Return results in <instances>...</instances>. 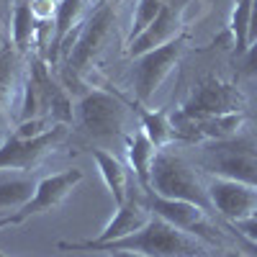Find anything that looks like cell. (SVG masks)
Wrapping results in <instances>:
<instances>
[{
    "mask_svg": "<svg viewBox=\"0 0 257 257\" xmlns=\"http://www.w3.org/2000/svg\"><path fill=\"white\" fill-rule=\"evenodd\" d=\"M82 6H85V0H59L57 16H54V44H52L54 49H52V57L59 52V44L67 39V34L80 24Z\"/></svg>",
    "mask_w": 257,
    "mask_h": 257,
    "instance_id": "obj_21",
    "label": "cell"
},
{
    "mask_svg": "<svg viewBox=\"0 0 257 257\" xmlns=\"http://www.w3.org/2000/svg\"><path fill=\"white\" fill-rule=\"evenodd\" d=\"M234 237H237V242H239V249H242V252H247L249 257H257V242H252V239L242 237V234H237V231H234Z\"/></svg>",
    "mask_w": 257,
    "mask_h": 257,
    "instance_id": "obj_28",
    "label": "cell"
},
{
    "mask_svg": "<svg viewBox=\"0 0 257 257\" xmlns=\"http://www.w3.org/2000/svg\"><path fill=\"white\" fill-rule=\"evenodd\" d=\"M26 219L21 216V213H6V216H0V231L3 229H11V226H18V224H24Z\"/></svg>",
    "mask_w": 257,
    "mask_h": 257,
    "instance_id": "obj_29",
    "label": "cell"
},
{
    "mask_svg": "<svg viewBox=\"0 0 257 257\" xmlns=\"http://www.w3.org/2000/svg\"><path fill=\"white\" fill-rule=\"evenodd\" d=\"M82 180V173L80 170H62V173H54V175H47L36 183V193L34 198L21 208L18 213L24 219H31L36 213H47L57 206L64 203V198L70 196V193L77 188V183Z\"/></svg>",
    "mask_w": 257,
    "mask_h": 257,
    "instance_id": "obj_13",
    "label": "cell"
},
{
    "mask_svg": "<svg viewBox=\"0 0 257 257\" xmlns=\"http://www.w3.org/2000/svg\"><path fill=\"white\" fill-rule=\"evenodd\" d=\"M142 132L152 139L157 149H165L175 139V126L165 111H142Z\"/></svg>",
    "mask_w": 257,
    "mask_h": 257,
    "instance_id": "obj_22",
    "label": "cell"
},
{
    "mask_svg": "<svg viewBox=\"0 0 257 257\" xmlns=\"http://www.w3.org/2000/svg\"><path fill=\"white\" fill-rule=\"evenodd\" d=\"M67 137V126L54 123L52 128L41 132L36 137H18L13 134L0 144V173L11 170V173H29L34 170L49 152L62 144V139Z\"/></svg>",
    "mask_w": 257,
    "mask_h": 257,
    "instance_id": "obj_5",
    "label": "cell"
},
{
    "mask_svg": "<svg viewBox=\"0 0 257 257\" xmlns=\"http://www.w3.org/2000/svg\"><path fill=\"white\" fill-rule=\"evenodd\" d=\"M44 116H52V121L57 123V118L67 121L72 116V111H70L67 95L52 82L47 67L41 62H34V67L24 82V100H21L18 121L21 123L44 121Z\"/></svg>",
    "mask_w": 257,
    "mask_h": 257,
    "instance_id": "obj_4",
    "label": "cell"
},
{
    "mask_svg": "<svg viewBox=\"0 0 257 257\" xmlns=\"http://www.w3.org/2000/svg\"><path fill=\"white\" fill-rule=\"evenodd\" d=\"M3 3H6V0H0V6H3Z\"/></svg>",
    "mask_w": 257,
    "mask_h": 257,
    "instance_id": "obj_35",
    "label": "cell"
},
{
    "mask_svg": "<svg viewBox=\"0 0 257 257\" xmlns=\"http://www.w3.org/2000/svg\"><path fill=\"white\" fill-rule=\"evenodd\" d=\"M175 134H183L188 139H211L221 142L237 137L242 126V113H224V116H206V118H185L175 116L173 118Z\"/></svg>",
    "mask_w": 257,
    "mask_h": 257,
    "instance_id": "obj_14",
    "label": "cell"
},
{
    "mask_svg": "<svg viewBox=\"0 0 257 257\" xmlns=\"http://www.w3.org/2000/svg\"><path fill=\"white\" fill-rule=\"evenodd\" d=\"M185 3L188 0H167V6L162 8V13L152 21L144 34H139L134 41H128V57H142L147 52H152L157 47H165L170 41H175L183 34V13H185Z\"/></svg>",
    "mask_w": 257,
    "mask_h": 257,
    "instance_id": "obj_12",
    "label": "cell"
},
{
    "mask_svg": "<svg viewBox=\"0 0 257 257\" xmlns=\"http://www.w3.org/2000/svg\"><path fill=\"white\" fill-rule=\"evenodd\" d=\"M93 160L98 165V173L105 183V188L111 190V196H113V203L121 206L126 198H128V175H126V170L123 165L111 155V152H105V149H93Z\"/></svg>",
    "mask_w": 257,
    "mask_h": 257,
    "instance_id": "obj_17",
    "label": "cell"
},
{
    "mask_svg": "<svg viewBox=\"0 0 257 257\" xmlns=\"http://www.w3.org/2000/svg\"><path fill=\"white\" fill-rule=\"evenodd\" d=\"M39 31V21L31 13L29 0H21L13 8V18H11V39H13V47L18 52H26L31 47V41Z\"/></svg>",
    "mask_w": 257,
    "mask_h": 257,
    "instance_id": "obj_20",
    "label": "cell"
},
{
    "mask_svg": "<svg viewBox=\"0 0 257 257\" xmlns=\"http://www.w3.org/2000/svg\"><path fill=\"white\" fill-rule=\"evenodd\" d=\"M160 149L152 144V139H149L142 128L128 137L126 142V155H128V165H132L134 170V178L139 180V185L149 193L152 190V165H155V157H157Z\"/></svg>",
    "mask_w": 257,
    "mask_h": 257,
    "instance_id": "obj_16",
    "label": "cell"
},
{
    "mask_svg": "<svg viewBox=\"0 0 257 257\" xmlns=\"http://www.w3.org/2000/svg\"><path fill=\"white\" fill-rule=\"evenodd\" d=\"M226 257H249V254L242 252V249H234V252H226Z\"/></svg>",
    "mask_w": 257,
    "mask_h": 257,
    "instance_id": "obj_32",
    "label": "cell"
},
{
    "mask_svg": "<svg viewBox=\"0 0 257 257\" xmlns=\"http://www.w3.org/2000/svg\"><path fill=\"white\" fill-rule=\"evenodd\" d=\"M239 111H242V93L234 85L221 80H203L178 116L206 118V116H224V113H239Z\"/></svg>",
    "mask_w": 257,
    "mask_h": 257,
    "instance_id": "obj_8",
    "label": "cell"
},
{
    "mask_svg": "<svg viewBox=\"0 0 257 257\" xmlns=\"http://www.w3.org/2000/svg\"><path fill=\"white\" fill-rule=\"evenodd\" d=\"M165 6H167V0H139L134 24H132V41H134L139 34H144L149 26H152V21L162 13Z\"/></svg>",
    "mask_w": 257,
    "mask_h": 257,
    "instance_id": "obj_24",
    "label": "cell"
},
{
    "mask_svg": "<svg viewBox=\"0 0 257 257\" xmlns=\"http://www.w3.org/2000/svg\"><path fill=\"white\" fill-rule=\"evenodd\" d=\"M249 21H252V0H237L231 13V36L237 57H242L249 47Z\"/></svg>",
    "mask_w": 257,
    "mask_h": 257,
    "instance_id": "obj_23",
    "label": "cell"
},
{
    "mask_svg": "<svg viewBox=\"0 0 257 257\" xmlns=\"http://www.w3.org/2000/svg\"><path fill=\"white\" fill-rule=\"evenodd\" d=\"M113 26H116V13H113L111 6H100L93 13V18L82 26L75 47L70 52V70L75 75H80L82 70H88L90 62L103 52V47L108 44V39H111Z\"/></svg>",
    "mask_w": 257,
    "mask_h": 257,
    "instance_id": "obj_9",
    "label": "cell"
},
{
    "mask_svg": "<svg viewBox=\"0 0 257 257\" xmlns=\"http://www.w3.org/2000/svg\"><path fill=\"white\" fill-rule=\"evenodd\" d=\"M80 121L90 137H116L126 123V108L116 95L105 90H90L80 100Z\"/></svg>",
    "mask_w": 257,
    "mask_h": 257,
    "instance_id": "obj_7",
    "label": "cell"
},
{
    "mask_svg": "<svg viewBox=\"0 0 257 257\" xmlns=\"http://www.w3.org/2000/svg\"><path fill=\"white\" fill-rule=\"evenodd\" d=\"M185 49V39L178 36L165 47H157L142 57H134L132 64V80H134V93L139 103H149L160 90L165 77L173 72V67L180 62V54Z\"/></svg>",
    "mask_w": 257,
    "mask_h": 257,
    "instance_id": "obj_6",
    "label": "cell"
},
{
    "mask_svg": "<svg viewBox=\"0 0 257 257\" xmlns=\"http://www.w3.org/2000/svg\"><path fill=\"white\" fill-rule=\"evenodd\" d=\"M36 183L29 175H11L0 180V216L6 213H18L36 193Z\"/></svg>",
    "mask_w": 257,
    "mask_h": 257,
    "instance_id": "obj_18",
    "label": "cell"
},
{
    "mask_svg": "<svg viewBox=\"0 0 257 257\" xmlns=\"http://www.w3.org/2000/svg\"><path fill=\"white\" fill-rule=\"evenodd\" d=\"M229 229L242 234V237H247V239H252V242H257V213H252V216H247L237 224H229Z\"/></svg>",
    "mask_w": 257,
    "mask_h": 257,
    "instance_id": "obj_26",
    "label": "cell"
},
{
    "mask_svg": "<svg viewBox=\"0 0 257 257\" xmlns=\"http://www.w3.org/2000/svg\"><path fill=\"white\" fill-rule=\"evenodd\" d=\"M90 3H100V0H90Z\"/></svg>",
    "mask_w": 257,
    "mask_h": 257,
    "instance_id": "obj_33",
    "label": "cell"
},
{
    "mask_svg": "<svg viewBox=\"0 0 257 257\" xmlns=\"http://www.w3.org/2000/svg\"><path fill=\"white\" fill-rule=\"evenodd\" d=\"M208 198L213 211H219L229 224H237L252 213H257V188L229 180V178H213L208 185Z\"/></svg>",
    "mask_w": 257,
    "mask_h": 257,
    "instance_id": "obj_10",
    "label": "cell"
},
{
    "mask_svg": "<svg viewBox=\"0 0 257 257\" xmlns=\"http://www.w3.org/2000/svg\"><path fill=\"white\" fill-rule=\"evenodd\" d=\"M149 211H155V216L165 219L167 224H173L188 234H196L198 239H213V229L208 221V211L196 206V203H188V201H175V198H162L149 193V201H147Z\"/></svg>",
    "mask_w": 257,
    "mask_h": 257,
    "instance_id": "obj_11",
    "label": "cell"
},
{
    "mask_svg": "<svg viewBox=\"0 0 257 257\" xmlns=\"http://www.w3.org/2000/svg\"><path fill=\"white\" fill-rule=\"evenodd\" d=\"M18 72H21V52L8 44L0 49V111L8 108L13 93L18 88Z\"/></svg>",
    "mask_w": 257,
    "mask_h": 257,
    "instance_id": "obj_19",
    "label": "cell"
},
{
    "mask_svg": "<svg viewBox=\"0 0 257 257\" xmlns=\"http://www.w3.org/2000/svg\"><path fill=\"white\" fill-rule=\"evenodd\" d=\"M152 219V211L149 206H144L139 198L128 196L121 206H116V216L108 221L95 239H88L93 244H105V242H113V239H121V237H128V234H137L139 229L147 226V221Z\"/></svg>",
    "mask_w": 257,
    "mask_h": 257,
    "instance_id": "obj_15",
    "label": "cell"
},
{
    "mask_svg": "<svg viewBox=\"0 0 257 257\" xmlns=\"http://www.w3.org/2000/svg\"><path fill=\"white\" fill-rule=\"evenodd\" d=\"M113 257H147V254H139V252H111Z\"/></svg>",
    "mask_w": 257,
    "mask_h": 257,
    "instance_id": "obj_31",
    "label": "cell"
},
{
    "mask_svg": "<svg viewBox=\"0 0 257 257\" xmlns=\"http://www.w3.org/2000/svg\"><path fill=\"white\" fill-rule=\"evenodd\" d=\"M155 196L162 198H175V201H188V203H196L206 211H211V198H208V188L201 183V178L196 175L183 157L173 155V152H165L160 149L155 165H152V190Z\"/></svg>",
    "mask_w": 257,
    "mask_h": 257,
    "instance_id": "obj_2",
    "label": "cell"
},
{
    "mask_svg": "<svg viewBox=\"0 0 257 257\" xmlns=\"http://www.w3.org/2000/svg\"><path fill=\"white\" fill-rule=\"evenodd\" d=\"M203 167L216 178L239 180L257 188V144L244 137H231L221 142H211L203 147Z\"/></svg>",
    "mask_w": 257,
    "mask_h": 257,
    "instance_id": "obj_3",
    "label": "cell"
},
{
    "mask_svg": "<svg viewBox=\"0 0 257 257\" xmlns=\"http://www.w3.org/2000/svg\"><path fill=\"white\" fill-rule=\"evenodd\" d=\"M29 6H31V13L34 18L39 21V24H47V21H52L57 16V0H29Z\"/></svg>",
    "mask_w": 257,
    "mask_h": 257,
    "instance_id": "obj_25",
    "label": "cell"
},
{
    "mask_svg": "<svg viewBox=\"0 0 257 257\" xmlns=\"http://www.w3.org/2000/svg\"><path fill=\"white\" fill-rule=\"evenodd\" d=\"M242 72L247 77H257V39L247 47V52L242 54Z\"/></svg>",
    "mask_w": 257,
    "mask_h": 257,
    "instance_id": "obj_27",
    "label": "cell"
},
{
    "mask_svg": "<svg viewBox=\"0 0 257 257\" xmlns=\"http://www.w3.org/2000/svg\"><path fill=\"white\" fill-rule=\"evenodd\" d=\"M0 257H8V254H3V252H0Z\"/></svg>",
    "mask_w": 257,
    "mask_h": 257,
    "instance_id": "obj_34",
    "label": "cell"
},
{
    "mask_svg": "<svg viewBox=\"0 0 257 257\" xmlns=\"http://www.w3.org/2000/svg\"><path fill=\"white\" fill-rule=\"evenodd\" d=\"M257 39V0H252V21H249V44Z\"/></svg>",
    "mask_w": 257,
    "mask_h": 257,
    "instance_id": "obj_30",
    "label": "cell"
},
{
    "mask_svg": "<svg viewBox=\"0 0 257 257\" xmlns=\"http://www.w3.org/2000/svg\"><path fill=\"white\" fill-rule=\"evenodd\" d=\"M64 252H139L147 257H208V247L196 234H188L160 216H152L144 229L128 237L93 244V242H59Z\"/></svg>",
    "mask_w": 257,
    "mask_h": 257,
    "instance_id": "obj_1",
    "label": "cell"
}]
</instances>
